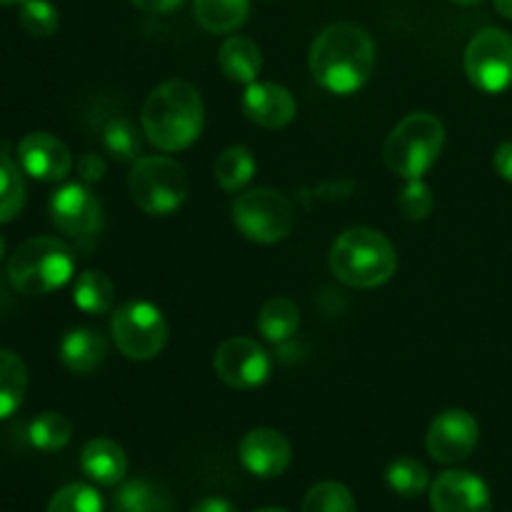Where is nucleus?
<instances>
[{"mask_svg":"<svg viewBox=\"0 0 512 512\" xmlns=\"http://www.w3.org/2000/svg\"><path fill=\"white\" fill-rule=\"evenodd\" d=\"M310 73L333 95H353L375 73L373 35L355 23H333L310 45Z\"/></svg>","mask_w":512,"mask_h":512,"instance_id":"obj_1","label":"nucleus"},{"mask_svg":"<svg viewBox=\"0 0 512 512\" xmlns=\"http://www.w3.org/2000/svg\"><path fill=\"white\" fill-rule=\"evenodd\" d=\"M140 125L150 145L163 153H178L200 138L205 105L198 88L188 80H165L150 90L140 110Z\"/></svg>","mask_w":512,"mask_h":512,"instance_id":"obj_2","label":"nucleus"},{"mask_svg":"<svg viewBox=\"0 0 512 512\" xmlns=\"http://www.w3.org/2000/svg\"><path fill=\"white\" fill-rule=\"evenodd\" d=\"M330 270L348 288H380L398 270V253L380 230L358 225L335 238L330 248Z\"/></svg>","mask_w":512,"mask_h":512,"instance_id":"obj_3","label":"nucleus"},{"mask_svg":"<svg viewBox=\"0 0 512 512\" xmlns=\"http://www.w3.org/2000/svg\"><path fill=\"white\" fill-rule=\"evenodd\" d=\"M445 145V125L433 113H410L390 130L383 145V160L403 180L423 178Z\"/></svg>","mask_w":512,"mask_h":512,"instance_id":"obj_4","label":"nucleus"},{"mask_svg":"<svg viewBox=\"0 0 512 512\" xmlns=\"http://www.w3.org/2000/svg\"><path fill=\"white\" fill-rule=\"evenodd\" d=\"M75 275V253L65 240H25L8 260V278L23 295H48Z\"/></svg>","mask_w":512,"mask_h":512,"instance_id":"obj_5","label":"nucleus"},{"mask_svg":"<svg viewBox=\"0 0 512 512\" xmlns=\"http://www.w3.org/2000/svg\"><path fill=\"white\" fill-rule=\"evenodd\" d=\"M130 198L153 218H165L183 208L190 193V180L183 165L165 155H143L133 163L128 180Z\"/></svg>","mask_w":512,"mask_h":512,"instance_id":"obj_6","label":"nucleus"},{"mask_svg":"<svg viewBox=\"0 0 512 512\" xmlns=\"http://www.w3.org/2000/svg\"><path fill=\"white\" fill-rule=\"evenodd\" d=\"M233 225L250 243H280L295 228V205L275 188L245 190L233 203Z\"/></svg>","mask_w":512,"mask_h":512,"instance_id":"obj_7","label":"nucleus"},{"mask_svg":"<svg viewBox=\"0 0 512 512\" xmlns=\"http://www.w3.org/2000/svg\"><path fill=\"white\" fill-rule=\"evenodd\" d=\"M168 320L150 300H128L110 318L115 348L128 360H153L168 345Z\"/></svg>","mask_w":512,"mask_h":512,"instance_id":"obj_8","label":"nucleus"},{"mask_svg":"<svg viewBox=\"0 0 512 512\" xmlns=\"http://www.w3.org/2000/svg\"><path fill=\"white\" fill-rule=\"evenodd\" d=\"M465 75L490 95L512 88V35L503 28H483L470 38L463 55Z\"/></svg>","mask_w":512,"mask_h":512,"instance_id":"obj_9","label":"nucleus"},{"mask_svg":"<svg viewBox=\"0 0 512 512\" xmlns=\"http://www.w3.org/2000/svg\"><path fill=\"white\" fill-rule=\"evenodd\" d=\"M48 210L55 228L80 248L90 250L103 233V205L85 183H68L55 190Z\"/></svg>","mask_w":512,"mask_h":512,"instance_id":"obj_10","label":"nucleus"},{"mask_svg":"<svg viewBox=\"0 0 512 512\" xmlns=\"http://www.w3.org/2000/svg\"><path fill=\"white\" fill-rule=\"evenodd\" d=\"M213 370L228 388L253 390L270 378L273 360L258 340L228 338L215 350Z\"/></svg>","mask_w":512,"mask_h":512,"instance_id":"obj_11","label":"nucleus"},{"mask_svg":"<svg viewBox=\"0 0 512 512\" xmlns=\"http://www.w3.org/2000/svg\"><path fill=\"white\" fill-rule=\"evenodd\" d=\"M480 425L468 410L450 408L443 410L438 418L430 423L428 435H425V448L430 458L443 465H455L460 460L470 458L478 448Z\"/></svg>","mask_w":512,"mask_h":512,"instance_id":"obj_12","label":"nucleus"},{"mask_svg":"<svg viewBox=\"0 0 512 512\" xmlns=\"http://www.w3.org/2000/svg\"><path fill=\"white\" fill-rule=\"evenodd\" d=\"M433 512H490L493 498L483 478L468 470H445L430 485Z\"/></svg>","mask_w":512,"mask_h":512,"instance_id":"obj_13","label":"nucleus"},{"mask_svg":"<svg viewBox=\"0 0 512 512\" xmlns=\"http://www.w3.org/2000/svg\"><path fill=\"white\" fill-rule=\"evenodd\" d=\"M18 160L23 173L40 183H60L73 170V155L68 145L53 133H28L18 145Z\"/></svg>","mask_w":512,"mask_h":512,"instance_id":"obj_14","label":"nucleus"},{"mask_svg":"<svg viewBox=\"0 0 512 512\" xmlns=\"http://www.w3.org/2000/svg\"><path fill=\"white\" fill-rule=\"evenodd\" d=\"M238 458L243 468L255 478H278L293 460L288 438L273 428H255L243 435L238 445Z\"/></svg>","mask_w":512,"mask_h":512,"instance_id":"obj_15","label":"nucleus"},{"mask_svg":"<svg viewBox=\"0 0 512 512\" xmlns=\"http://www.w3.org/2000/svg\"><path fill=\"white\" fill-rule=\"evenodd\" d=\"M243 113L250 123L265 130H280L290 125L298 115V103L285 85L278 83H255L245 85Z\"/></svg>","mask_w":512,"mask_h":512,"instance_id":"obj_16","label":"nucleus"},{"mask_svg":"<svg viewBox=\"0 0 512 512\" xmlns=\"http://www.w3.org/2000/svg\"><path fill=\"white\" fill-rule=\"evenodd\" d=\"M60 363L75 375H90L108 358V340L100 330L73 328L58 345Z\"/></svg>","mask_w":512,"mask_h":512,"instance_id":"obj_17","label":"nucleus"},{"mask_svg":"<svg viewBox=\"0 0 512 512\" xmlns=\"http://www.w3.org/2000/svg\"><path fill=\"white\" fill-rule=\"evenodd\" d=\"M80 468L93 483L113 488L125 480L128 473V455L115 440L95 438L80 453Z\"/></svg>","mask_w":512,"mask_h":512,"instance_id":"obj_18","label":"nucleus"},{"mask_svg":"<svg viewBox=\"0 0 512 512\" xmlns=\"http://www.w3.org/2000/svg\"><path fill=\"white\" fill-rule=\"evenodd\" d=\"M218 68L230 83L250 85L263 70V50L248 35H228L218 50Z\"/></svg>","mask_w":512,"mask_h":512,"instance_id":"obj_19","label":"nucleus"},{"mask_svg":"<svg viewBox=\"0 0 512 512\" xmlns=\"http://www.w3.org/2000/svg\"><path fill=\"white\" fill-rule=\"evenodd\" d=\"M175 500L165 485L138 478L120 485L113 500V512H173Z\"/></svg>","mask_w":512,"mask_h":512,"instance_id":"obj_20","label":"nucleus"},{"mask_svg":"<svg viewBox=\"0 0 512 512\" xmlns=\"http://www.w3.org/2000/svg\"><path fill=\"white\" fill-rule=\"evenodd\" d=\"M195 20L213 35H230L248 23L250 0H193Z\"/></svg>","mask_w":512,"mask_h":512,"instance_id":"obj_21","label":"nucleus"},{"mask_svg":"<svg viewBox=\"0 0 512 512\" xmlns=\"http://www.w3.org/2000/svg\"><path fill=\"white\" fill-rule=\"evenodd\" d=\"M300 328V308L295 300L285 295L265 300L258 313V330L268 343H285L293 338Z\"/></svg>","mask_w":512,"mask_h":512,"instance_id":"obj_22","label":"nucleus"},{"mask_svg":"<svg viewBox=\"0 0 512 512\" xmlns=\"http://www.w3.org/2000/svg\"><path fill=\"white\" fill-rule=\"evenodd\" d=\"M73 303L85 315H105L115 305V285L103 270H85L73 285Z\"/></svg>","mask_w":512,"mask_h":512,"instance_id":"obj_23","label":"nucleus"},{"mask_svg":"<svg viewBox=\"0 0 512 512\" xmlns=\"http://www.w3.org/2000/svg\"><path fill=\"white\" fill-rule=\"evenodd\" d=\"M28 393V368L13 350L0 348V420L10 418Z\"/></svg>","mask_w":512,"mask_h":512,"instance_id":"obj_24","label":"nucleus"},{"mask_svg":"<svg viewBox=\"0 0 512 512\" xmlns=\"http://www.w3.org/2000/svg\"><path fill=\"white\" fill-rule=\"evenodd\" d=\"M255 155L245 145H230L215 160V180L225 193H240L255 175Z\"/></svg>","mask_w":512,"mask_h":512,"instance_id":"obj_25","label":"nucleus"},{"mask_svg":"<svg viewBox=\"0 0 512 512\" xmlns=\"http://www.w3.org/2000/svg\"><path fill=\"white\" fill-rule=\"evenodd\" d=\"M73 438V425L65 415L48 410V413H40L33 423L28 425V440L33 448L45 450V453H55V450H63L65 445Z\"/></svg>","mask_w":512,"mask_h":512,"instance_id":"obj_26","label":"nucleus"},{"mask_svg":"<svg viewBox=\"0 0 512 512\" xmlns=\"http://www.w3.org/2000/svg\"><path fill=\"white\" fill-rule=\"evenodd\" d=\"M385 483L403 498H418L430 488V473L420 460L398 458L385 470Z\"/></svg>","mask_w":512,"mask_h":512,"instance_id":"obj_27","label":"nucleus"},{"mask_svg":"<svg viewBox=\"0 0 512 512\" xmlns=\"http://www.w3.org/2000/svg\"><path fill=\"white\" fill-rule=\"evenodd\" d=\"M25 205L23 168L13 158L0 153V223H10Z\"/></svg>","mask_w":512,"mask_h":512,"instance_id":"obj_28","label":"nucleus"},{"mask_svg":"<svg viewBox=\"0 0 512 512\" xmlns=\"http://www.w3.org/2000/svg\"><path fill=\"white\" fill-rule=\"evenodd\" d=\"M103 145L120 163H138L140 150H143L138 128L128 118H110L105 123Z\"/></svg>","mask_w":512,"mask_h":512,"instance_id":"obj_29","label":"nucleus"},{"mask_svg":"<svg viewBox=\"0 0 512 512\" xmlns=\"http://www.w3.org/2000/svg\"><path fill=\"white\" fill-rule=\"evenodd\" d=\"M303 512H358L353 493L343 483L325 480L313 485L303 500Z\"/></svg>","mask_w":512,"mask_h":512,"instance_id":"obj_30","label":"nucleus"},{"mask_svg":"<svg viewBox=\"0 0 512 512\" xmlns=\"http://www.w3.org/2000/svg\"><path fill=\"white\" fill-rule=\"evenodd\" d=\"M48 512H103V498L93 485L70 483L50 498Z\"/></svg>","mask_w":512,"mask_h":512,"instance_id":"obj_31","label":"nucleus"},{"mask_svg":"<svg viewBox=\"0 0 512 512\" xmlns=\"http://www.w3.org/2000/svg\"><path fill=\"white\" fill-rule=\"evenodd\" d=\"M20 25L33 38H50L60 25V13L50 0H23L20 3Z\"/></svg>","mask_w":512,"mask_h":512,"instance_id":"obj_32","label":"nucleus"},{"mask_svg":"<svg viewBox=\"0 0 512 512\" xmlns=\"http://www.w3.org/2000/svg\"><path fill=\"white\" fill-rule=\"evenodd\" d=\"M398 208L408 220H425L435 208V195L423 178L405 180L403 190L398 193Z\"/></svg>","mask_w":512,"mask_h":512,"instance_id":"obj_33","label":"nucleus"},{"mask_svg":"<svg viewBox=\"0 0 512 512\" xmlns=\"http://www.w3.org/2000/svg\"><path fill=\"white\" fill-rule=\"evenodd\" d=\"M78 173L83 183H98L105 175V160L95 153H85L78 163Z\"/></svg>","mask_w":512,"mask_h":512,"instance_id":"obj_34","label":"nucleus"},{"mask_svg":"<svg viewBox=\"0 0 512 512\" xmlns=\"http://www.w3.org/2000/svg\"><path fill=\"white\" fill-rule=\"evenodd\" d=\"M493 165H495V170H498L500 178L512 183V140H505V143L498 145Z\"/></svg>","mask_w":512,"mask_h":512,"instance_id":"obj_35","label":"nucleus"},{"mask_svg":"<svg viewBox=\"0 0 512 512\" xmlns=\"http://www.w3.org/2000/svg\"><path fill=\"white\" fill-rule=\"evenodd\" d=\"M130 3L145 13H170V10L180 8L185 0H130Z\"/></svg>","mask_w":512,"mask_h":512,"instance_id":"obj_36","label":"nucleus"},{"mask_svg":"<svg viewBox=\"0 0 512 512\" xmlns=\"http://www.w3.org/2000/svg\"><path fill=\"white\" fill-rule=\"evenodd\" d=\"M190 512H238V508L225 498H205Z\"/></svg>","mask_w":512,"mask_h":512,"instance_id":"obj_37","label":"nucleus"},{"mask_svg":"<svg viewBox=\"0 0 512 512\" xmlns=\"http://www.w3.org/2000/svg\"><path fill=\"white\" fill-rule=\"evenodd\" d=\"M493 5H495V10L503 15V18L512 20V0H493Z\"/></svg>","mask_w":512,"mask_h":512,"instance_id":"obj_38","label":"nucleus"},{"mask_svg":"<svg viewBox=\"0 0 512 512\" xmlns=\"http://www.w3.org/2000/svg\"><path fill=\"white\" fill-rule=\"evenodd\" d=\"M450 3L465 5V8H470V5H478V3H483V0H450Z\"/></svg>","mask_w":512,"mask_h":512,"instance_id":"obj_39","label":"nucleus"},{"mask_svg":"<svg viewBox=\"0 0 512 512\" xmlns=\"http://www.w3.org/2000/svg\"><path fill=\"white\" fill-rule=\"evenodd\" d=\"M18 3H23V0H0V5H3V8H8V5H18Z\"/></svg>","mask_w":512,"mask_h":512,"instance_id":"obj_40","label":"nucleus"},{"mask_svg":"<svg viewBox=\"0 0 512 512\" xmlns=\"http://www.w3.org/2000/svg\"><path fill=\"white\" fill-rule=\"evenodd\" d=\"M255 512H288V510H280V508H263V510H255Z\"/></svg>","mask_w":512,"mask_h":512,"instance_id":"obj_41","label":"nucleus"},{"mask_svg":"<svg viewBox=\"0 0 512 512\" xmlns=\"http://www.w3.org/2000/svg\"><path fill=\"white\" fill-rule=\"evenodd\" d=\"M5 255V240H3V235H0V258H3Z\"/></svg>","mask_w":512,"mask_h":512,"instance_id":"obj_42","label":"nucleus"}]
</instances>
